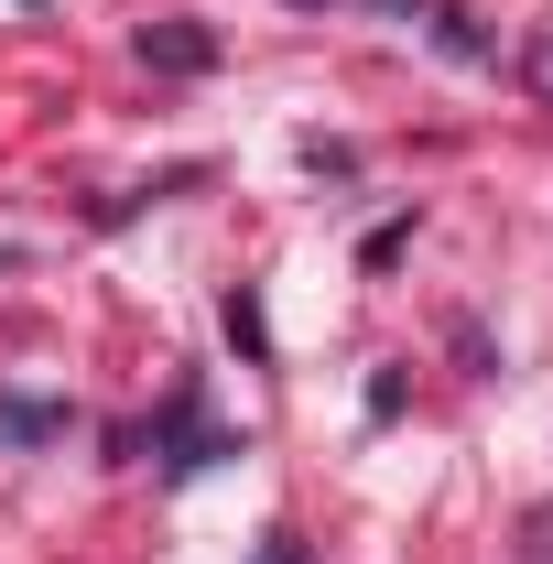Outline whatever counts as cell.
Returning a JSON list of instances; mask_svg holds the SVG:
<instances>
[{"instance_id": "1", "label": "cell", "mask_w": 553, "mask_h": 564, "mask_svg": "<svg viewBox=\"0 0 553 564\" xmlns=\"http://www.w3.org/2000/svg\"><path fill=\"white\" fill-rule=\"evenodd\" d=\"M152 456H163V478H196V467H217V456H239V445H228V434H217V423L196 413V402H174V423L152 434Z\"/></svg>"}, {"instance_id": "2", "label": "cell", "mask_w": 553, "mask_h": 564, "mask_svg": "<svg viewBox=\"0 0 553 564\" xmlns=\"http://www.w3.org/2000/svg\"><path fill=\"white\" fill-rule=\"evenodd\" d=\"M141 66H163V76H207V66H217V33H207V22H152V33H141Z\"/></svg>"}, {"instance_id": "7", "label": "cell", "mask_w": 553, "mask_h": 564, "mask_svg": "<svg viewBox=\"0 0 553 564\" xmlns=\"http://www.w3.org/2000/svg\"><path fill=\"white\" fill-rule=\"evenodd\" d=\"M250 564H304V543H293V532H272V543H261Z\"/></svg>"}, {"instance_id": "6", "label": "cell", "mask_w": 553, "mask_h": 564, "mask_svg": "<svg viewBox=\"0 0 553 564\" xmlns=\"http://www.w3.org/2000/svg\"><path fill=\"white\" fill-rule=\"evenodd\" d=\"M532 98H543V109H553V33H543V44H532Z\"/></svg>"}, {"instance_id": "5", "label": "cell", "mask_w": 553, "mask_h": 564, "mask_svg": "<svg viewBox=\"0 0 553 564\" xmlns=\"http://www.w3.org/2000/svg\"><path fill=\"white\" fill-rule=\"evenodd\" d=\"M521 564H553V499L532 510V521H521Z\"/></svg>"}, {"instance_id": "4", "label": "cell", "mask_w": 553, "mask_h": 564, "mask_svg": "<svg viewBox=\"0 0 553 564\" xmlns=\"http://www.w3.org/2000/svg\"><path fill=\"white\" fill-rule=\"evenodd\" d=\"M228 337H239V348H250V358L272 348V337H261V304H250V293H228Z\"/></svg>"}, {"instance_id": "3", "label": "cell", "mask_w": 553, "mask_h": 564, "mask_svg": "<svg viewBox=\"0 0 553 564\" xmlns=\"http://www.w3.org/2000/svg\"><path fill=\"white\" fill-rule=\"evenodd\" d=\"M0 434L33 445V434H66V402H0Z\"/></svg>"}]
</instances>
